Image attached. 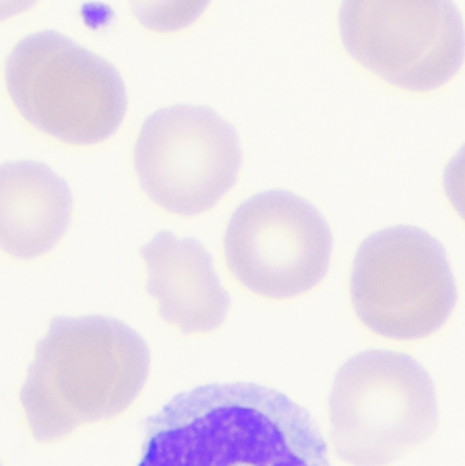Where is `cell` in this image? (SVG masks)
Segmentation results:
<instances>
[{"label":"cell","instance_id":"1","mask_svg":"<svg viewBox=\"0 0 465 466\" xmlns=\"http://www.w3.org/2000/svg\"><path fill=\"white\" fill-rule=\"evenodd\" d=\"M138 466H330L305 408L253 383L179 394L145 423Z\"/></svg>","mask_w":465,"mask_h":466},{"label":"cell","instance_id":"2","mask_svg":"<svg viewBox=\"0 0 465 466\" xmlns=\"http://www.w3.org/2000/svg\"><path fill=\"white\" fill-rule=\"evenodd\" d=\"M149 372V347L126 323L100 315L55 318L19 393L25 420L37 442L65 440L122 415Z\"/></svg>","mask_w":465,"mask_h":466},{"label":"cell","instance_id":"3","mask_svg":"<svg viewBox=\"0 0 465 466\" xmlns=\"http://www.w3.org/2000/svg\"><path fill=\"white\" fill-rule=\"evenodd\" d=\"M336 456L349 466H388L439 424L433 380L415 359L368 350L340 367L328 402Z\"/></svg>","mask_w":465,"mask_h":466},{"label":"cell","instance_id":"4","mask_svg":"<svg viewBox=\"0 0 465 466\" xmlns=\"http://www.w3.org/2000/svg\"><path fill=\"white\" fill-rule=\"evenodd\" d=\"M5 79L24 119L65 144H100L125 117L127 96L116 68L54 30L19 41Z\"/></svg>","mask_w":465,"mask_h":466},{"label":"cell","instance_id":"5","mask_svg":"<svg viewBox=\"0 0 465 466\" xmlns=\"http://www.w3.org/2000/svg\"><path fill=\"white\" fill-rule=\"evenodd\" d=\"M349 298L358 319L374 334L415 341L450 319L458 289L442 244L423 229L400 226L360 244Z\"/></svg>","mask_w":465,"mask_h":466},{"label":"cell","instance_id":"6","mask_svg":"<svg viewBox=\"0 0 465 466\" xmlns=\"http://www.w3.org/2000/svg\"><path fill=\"white\" fill-rule=\"evenodd\" d=\"M339 29L352 59L409 92L439 89L464 62L463 18L445 0H349Z\"/></svg>","mask_w":465,"mask_h":466},{"label":"cell","instance_id":"7","mask_svg":"<svg viewBox=\"0 0 465 466\" xmlns=\"http://www.w3.org/2000/svg\"><path fill=\"white\" fill-rule=\"evenodd\" d=\"M242 164L239 137L207 106H174L145 120L134 168L147 198L180 218L204 215L231 190Z\"/></svg>","mask_w":465,"mask_h":466},{"label":"cell","instance_id":"8","mask_svg":"<svg viewBox=\"0 0 465 466\" xmlns=\"http://www.w3.org/2000/svg\"><path fill=\"white\" fill-rule=\"evenodd\" d=\"M332 232L321 213L287 191L257 194L232 215L224 257L234 279L269 300L305 295L327 276Z\"/></svg>","mask_w":465,"mask_h":466},{"label":"cell","instance_id":"9","mask_svg":"<svg viewBox=\"0 0 465 466\" xmlns=\"http://www.w3.org/2000/svg\"><path fill=\"white\" fill-rule=\"evenodd\" d=\"M147 290L167 325L186 336L217 330L231 300L215 270L212 255L196 238L160 232L141 248Z\"/></svg>","mask_w":465,"mask_h":466},{"label":"cell","instance_id":"10","mask_svg":"<svg viewBox=\"0 0 465 466\" xmlns=\"http://www.w3.org/2000/svg\"><path fill=\"white\" fill-rule=\"evenodd\" d=\"M67 183L35 161L0 166V249L16 259L51 251L71 220Z\"/></svg>","mask_w":465,"mask_h":466},{"label":"cell","instance_id":"11","mask_svg":"<svg viewBox=\"0 0 465 466\" xmlns=\"http://www.w3.org/2000/svg\"><path fill=\"white\" fill-rule=\"evenodd\" d=\"M139 21L155 32H174L187 26L204 11L205 3H141L136 5Z\"/></svg>","mask_w":465,"mask_h":466},{"label":"cell","instance_id":"12","mask_svg":"<svg viewBox=\"0 0 465 466\" xmlns=\"http://www.w3.org/2000/svg\"><path fill=\"white\" fill-rule=\"evenodd\" d=\"M444 190L455 212L465 221V145L445 169Z\"/></svg>","mask_w":465,"mask_h":466}]
</instances>
